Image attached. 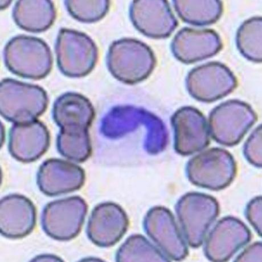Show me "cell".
<instances>
[{
  "label": "cell",
  "mask_w": 262,
  "mask_h": 262,
  "mask_svg": "<svg viewBox=\"0 0 262 262\" xmlns=\"http://www.w3.org/2000/svg\"><path fill=\"white\" fill-rule=\"evenodd\" d=\"M106 63L109 72L119 81L127 84L147 79L157 64V59L147 44L124 38L110 45Z\"/></svg>",
  "instance_id": "7a4b0ae2"
},
{
  "label": "cell",
  "mask_w": 262,
  "mask_h": 262,
  "mask_svg": "<svg viewBox=\"0 0 262 262\" xmlns=\"http://www.w3.org/2000/svg\"><path fill=\"white\" fill-rule=\"evenodd\" d=\"M37 211L32 201L23 195L4 196L0 202V232L4 237L21 239L36 225Z\"/></svg>",
  "instance_id": "d6986e66"
},
{
  "label": "cell",
  "mask_w": 262,
  "mask_h": 262,
  "mask_svg": "<svg viewBox=\"0 0 262 262\" xmlns=\"http://www.w3.org/2000/svg\"><path fill=\"white\" fill-rule=\"evenodd\" d=\"M129 14L135 28L152 39L169 38L179 25L166 0H136L130 4Z\"/></svg>",
  "instance_id": "8fae6325"
},
{
  "label": "cell",
  "mask_w": 262,
  "mask_h": 262,
  "mask_svg": "<svg viewBox=\"0 0 262 262\" xmlns=\"http://www.w3.org/2000/svg\"><path fill=\"white\" fill-rule=\"evenodd\" d=\"M176 211L186 241L192 248H198L217 218L220 206L212 196L191 192L179 200Z\"/></svg>",
  "instance_id": "52a82bcc"
},
{
  "label": "cell",
  "mask_w": 262,
  "mask_h": 262,
  "mask_svg": "<svg viewBox=\"0 0 262 262\" xmlns=\"http://www.w3.org/2000/svg\"><path fill=\"white\" fill-rule=\"evenodd\" d=\"M261 204V196H256L250 201L245 210L247 220L253 226L260 237L262 236Z\"/></svg>",
  "instance_id": "484cf974"
},
{
  "label": "cell",
  "mask_w": 262,
  "mask_h": 262,
  "mask_svg": "<svg viewBox=\"0 0 262 262\" xmlns=\"http://www.w3.org/2000/svg\"><path fill=\"white\" fill-rule=\"evenodd\" d=\"M49 98L46 91L38 85L11 78L0 84V113L15 123L32 122L46 112Z\"/></svg>",
  "instance_id": "277c9868"
},
{
  "label": "cell",
  "mask_w": 262,
  "mask_h": 262,
  "mask_svg": "<svg viewBox=\"0 0 262 262\" xmlns=\"http://www.w3.org/2000/svg\"><path fill=\"white\" fill-rule=\"evenodd\" d=\"M118 261H170L142 235L129 236L116 255Z\"/></svg>",
  "instance_id": "603a6c76"
},
{
  "label": "cell",
  "mask_w": 262,
  "mask_h": 262,
  "mask_svg": "<svg viewBox=\"0 0 262 262\" xmlns=\"http://www.w3.org/2000/svg\"><path fill=\"white\" fill-rule=\"evenodd\" d=\"M146 233L170 259H184L188 249L171 211L162 206L151 209L146 215Z\"/></svg>",
  "instance_id": "9a60e30c"
},
{
  "label": "cell",
  "mask_w": 262,
  "mask_h": 262,
  "mask_svg": "<svg viewBox=\"0 0 262 262\" xmlns=\"http://www.w3.org/2000/svg\"><path fill=\"white\" fill-rule=\"evenodd\" d=\"M85 179V172L81 167L58 159L45 161L37 174V183L40 191L50 196L78 190L83 186Z\"/></svg>",
  "instance_id": "ac0fdd59"
},
{
  "label": "cell",
  "mask_w": 262,
  "mask_h": 262,
  "mask_svg": "<svg viewBox=\"0 0 262 262\" xmlns=\"http://www.w3.org/2000/svg\"><path fill=\"white\" fill-rule=\"evenodd\" d=\"M258 120L250 105L239 100H229L210 113L209 128L218 143L231 147L237 145Z\"/></svg>",
  "instance_id": "ba28073f"
},
{
  "label": "cell",
  "mask_w": 262,
  "mask_h": 262,
  "mask_svg": "<svg viewBox=\"0 0 262 262\" xmlns=\"http://www.w3.org/2000/svg\"><path fill=\"white\" fill-rule=\"evenodd\" d=\"M185 83L191 97L201 102L211 103L233 93L238 86V80L225 64L211 62L190 70Z\"/></svg>",
  "instance_id": "30bf717a"
},
{
  "label": "cell",
  "mask_w": 262,
  "mask_h": 262,
  "mask_svg": "<svg viewBox=\"0 0 262 262\" xmlns=\"http://www.w3.org/2000/svg\"><path fill=\"white\" fill-rule=\"evenodd\" d=\"M5 64L20 77L39 80L51 72L53 57L51 49L43 39L19 35L12 38L4 49Z\"/></svg>",
  "instance_id": "3957f363"
},
{
  "label": "cell",
  "mask_w": 262,
  "mask_h": 262,
  "mask_svg": "<svg viewBox=\"0 0 262 262\" xmlns=\"http://www.w3.org/2000/svg\"><path fill=\"white\" fill-rule=\"evenodd\" d=\"M223 48L222 39L215 30L188 27L180 30L170 45L174 57L185 64L212 57Z\"/></svg>",
  "instance_id": "5bb4252c"
},
{
  "label": "cell",
  "mask_w": 262,
  "mask_h": 262,
  "mask_svg": "<svg viewBox=\"0 0 262 262\" xmlns=\"http://www.w3.org/2000/svg\"><path fill=\"white\" fill-rule=\"evenodd\" d=\"M237 172L236 161L229 151L212 148L188 162L186 173L190 182L199 187L218 191L232 183Z\"/></svg>",
  "instance_id": "8992f818"
},
{
  "label": "cell",
  "mask_w": 262,
  "mask_h": 262,
  "mask_svg": "<svg viewBox=\"0 0 262 262\" xmlns=\"http://www.w3.org/2000/svg\"><path fill=\"white\" fill-rule=\"evenodd\" d=\"M50 143L49 130L41 121L15 123L9 131V153L20 162L38 160L47 152Z\"/></svg>",
  "instance_id": "e0dca14e"
},
{
  "label": "cell",
  "mask_w": 262,
  "mask_h": 262,
  "mask_svg": "<svg viewBox=\"0 0 262 262\" xmlns=\"http://www.w3.org/2000/svg\"><path fill=\"white\" fill-rule=\"evenodd\" d=\"M173 5L184 22L198 27L216 23L224 11L223 3L220 0H173Z\"/></svg>",
  "instance_id": "44dd1931"
},
{
  "label": "cell",
  "mask_w": 262,
  "mask_h": 262,
  "mask_svg": "<svg viewBox=\"0 0 262 262\" xmlns=\"http://www.w3.org/2000/svg\"><path fill=\"white\" fill-rule=\"evenodd\" d=\"M236 47L243 56L250 61H262V18L253 17L244 21L237 30Z\"/></svg>",
  "instance_id": "7402d4cb"
},
{
  "label": "cell",
  "mask_w": 262,
  "mask_h": 262,
  "mask_svg": "<svg viewBox=\"0 0 262 262\" xmlns=\"http://www.w3.org/2000/svg\"><path fill=\"white\" fill-rule=\"evenodd\" d=\"M55 51L60 71L70 78L87 76L95 68L99 58L98 48L92 38L70 29L59 30Z\"/></svg>",
  "instance_id": "5b68a950"
},
{
  "label": "cell",
  "mask_w": 262,
  "mask_h": 262,
  "mask_svg": "<svg viewBox=\"0 0 262 262\" xmlns=\"http://www.w3.org/2000/svg\"><path fill=\"white\" fill-rule=\"evenodd\" d=\"M252 235L243 221L226 216L218 222L205 241V255L213 261H226L248 244Z\"/></svg>",
  "instance_id": "4fadbf2b"
},
{
  "label": "cell",
  "mask_w": 262,
  "mask_h": 262,
  "mask_svg": "<svg viewBox=\"0 0 262 262\" xmlns=\"http://www.w3.org/2000/svg\"><path fill=\"white\" fill-rule=\"evenodd\" d=\"M57 17L54 4L50 0H19L13 10V18L17 26L25 31H47Z\"/></svg>",
  "instance_id": "ffe728a7"
},
{
  "label": "cell",
  "mask_w": 262,
  "mask_h": 262,
  "mask_svg": "<svg viewBox=\"0 0 262 262\" xmlns=\"http://www.w3.org/2000/svg\"><path fill=\"white\" fill-rule=\"evenodd\" d=\"M88 210L87 203L79 196L52 201L43 209L42 229L55 240H71L80 232Z\"/></svg>",
  "instance_id": "9c48e42d"
},
{
  "label": "cell",
  "mask_w": 262,
  "mask_h": 262,
  "mask_svg": "<svg viewBox=\"0 0 262 262\" xmlns=\"http://www.w3.org/2000/svg\"><path fill=\"white\" fill-rule=\"evenodd\" d=\"M262 244L261 242L252 244L247 248L235 261H262L261 258Z\"/></svg>",
  "instance_id": "4316f807"
},
{
  "label": "cell",
  "mask_w": 262,
  "mask_h": 262,
  "mask_svg": "<svg viewBox=\"0 0 262 262\" xmlns=\"http://www.w3.org/2000/svg\"><path fill=\"white\" fill-rule=\"evenodd\" d=\"M128 224L127 215L121 206L111 202L100 204L90 216L87 234L95 245L108 248L123 238Z\"/></svg>",
  "instance_id": "2e32d148"
},
{
  "label": "cell",
  "mask_w": 262,
  "mask_h": 262,
  "mask_svg": "<svg viewBox=\"0 0 262 262\" xmlns=\"http://www.w3.org/2000/svg\"><path fill=\"white\" fill-rule=\"evenodd\" d=\"M261 135L262 127L260 124L251 133L244 147L246 159L250 164L260 168L262 167Z\"/></svg>",
  "instance_id": "d4e9b609"
},
{
  "label": "cell",
  "mask_w": 262,
  "mask_h": 262,
  "mask_svg": "<svg viewBox=\"0 0 262 262\" xmlns=\"http://www.w3.org/2000/svg\"><path fill=\"white\" fill-rule=\"evenodd\" d=\"M174 130V148L183 156L199 152L210 143L207 120L200 110L191 106L178 109L171 118Z\"/></svg>",
  "instance_id": "7c38bea8"
},
{
  "label": "cell",
  "mask_w": 262,
  "mask_h": 262,
  "mask_svg": "<svg viewBox=\"0 0 262 262\" xmlns=\"http://www.w3.org/2000/svg\"><path fill=\"white\" fill-rule=\"evenodd\" d=\"M53 118L60 128L57 148L64 158L78 160L92 153L89 134L95 117L92 102L84 95L66 93L55 100Z\"/></svg>",
  "instance_id": "6da1fadb"
},
{
  "label": "cell",
  "mask_w": 262,
  "mask_h": 262,
  "mask_svg": "<svg viewBox=\"0 0 262 262\" xmlns=\"http://www.w3.org/2000/svg\"><path fill=\"white\" fill-rule=\"evenodd\" d=\"M64 3L70 16L83 23H97L103 19L108 12L111 5L108 0H67Z\"/></svg>",
  "instance_id": "cb8c5ba5"
}]
</instances>
